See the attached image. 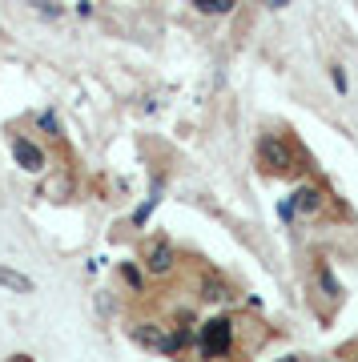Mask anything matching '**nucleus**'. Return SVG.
<instances>
[{
    "instance_id": "obj_1",
    "label": "nucleus",
    "mask_w": 358,
    "mask_h": 362,
    "mask_svg": "<svg viewBox=\"0 0 358 362\" xmlns=\"http://www.w3.org/2000/svg\"><path fill=\"white\" fill-rule=\"evenodd\" d=\"M230 346H233V322L230 318H214V322L202 326L197 350H202L205 358H221V354H230Z\"/></svg>"
},
{
    "instance_id": "obj_11",
    "label": "nucleus",
    "mask_w": 358,
    "mask_h": 362,
    "mask_svg": "<svg viewBox=\"0 0 358 362\" xmlns=\"http://www.w3.org/2000/svg\"><path fill=\"white\" fill-rule=\"evenodd\" d=\"M318 282H322V286H326V290H330V294H334V298H338V282H334V274H330V270H326V266H322V270H318Z\"/></svg>"
},
{
    "instance_id": "obj_5",
    "label": "nucleus",
    "mask_w": 358,
    "mask_h": 362,
    "mask_svg": "<svg viewBox=\"0 0 358 362\" xmlns=\"http://www.w3.org/2000/svg\"><path fill=\"white\" fill-rule=\"evenodd\" d=\"M0 286L13 290V294H33V278H25V274L13 270V266H0Z\"/></svg>"
},
{
    "instance_id": "obj_9",
    "label": "nucleus",
    "mask_w": 358,
    "mask_h": 362,
    "mask_svg": "<svg viewBox=\"0 0 358 362\" xmlns=\"http://www.w3.org/2000/svg\"><path fill=\"white\" fill-rule=\"evenodd\" d=\"M169 266H173V250H169V246H154V250H149V270H154V274H166Z\"/></svg>"
},
{
    "instance_id": "obj_4",
    "label": "nucleus",
    "mask_w": 358,
    "mask_h": 362,
    "mask_svg": "<svg viewBox=\"0 0 358 362\" xmlns=\"http://www.w3.org/2000/svg\"><path fill=\"white\" fill-rule=\"evenodd\" d=\"M294 214H322V206H326V197H322V189H314V185H302V189H294Z\"/></svg>"
},
{
    "instance_id": "obj_3",
    "label": "nucleus",
    "mask_w": 358,
    "mask_h": 362,
    "mask_svg": "<svg viewBox=\"0 0 358 362\" xmlns=\"http://www.w3.org/2000/svg\"><path fill=\"white\" fill-rule=\"evenodd\" d=\"M13 157H16V165L28 169V173L45 169V149L37 141H28V137H13Z\"/></svg>"
},
{
    "instance_id": "obj_13",
    "label": "nucleus",
    "mask_w": 358,
    "mask_h": 362,
    "mask_svg": "<svg viewBox=\"0 0 358 362\" xmlns=\"http://www.w3.org/2000/svg\"><path fill=\"white\" fill-rule=\"evenodd\" d=\"M125 282H129V286H141V274L133 270V266H125Z\"/></svg>"
},
{
    "instance_id": "obj_10",
    "label": "nucleus",
    "mask_w": 358,
    "mask_h": 362,
    "mask_svg": "<svg viewBox=\"0 0 358 362\" xmlns=\"http://www.w3.org/2000/svg\"><path fill=\"white\" fill-rule=\"evenodd\" d=\"M185 342H190V330H178V334H166V338H161V350H166V354H178Z\"/></svg>"
},
{
    "instance_id": "obj_6",
    "label": "nucleus",
    "mask_w": 358,
    "mask_h": 362,
    "mask_svg": "<svg viewBox=\"0 0 358 362\" xmlns=\"http://www.w3.org/2000/svg\"><path fill=\"white\" fill-rule=\"evenodd\" d=\"M129 338H133V342H137V346H149V350H161V330H157L154 322H141V326H133V330H129Z\"/></svg>"
},
{
    "instance_id": "obj_2",
    "label": "nucleus",
    "mask_w": 358,
    "mask_h": 362,
    "mask_svg": "<svg viewBox=\"0 0 358 362\" xmlns=\"http://www.w3.org/2000/svg\"><path fill=\"white\" fill-rule=\"evenodd\" d=\"M258 165H266V173H286L294 165V153L278 137H258Z\"/></svg>"
},
{
    "instance_id": "obj_8",
    "label": "nucleus",
    "mask_w": 358,
    "mask_h": 362,
    "mask_svg": "<svg viewBox=\"0 0 358 362\" xmlns=\"http://www.w3.org/2000/svg\"><path fill=\"white\" fill-rule=\"evenodd\" d=\"M233 4L238 0H193V8L205 16H226V13H233Z\"/></svg>"
},
{
    "instance_id": "obj_7",
    "label": "nucleus",
    "mask_w": 358,
    "mask_h": 362,
    "mask_svg": "<svg viewBox=\"0 0 358 362\" xmlns=\"http://www.w3.org/2000/svg\"><path fill=\"white\" fill-rule=\"evenodd\" d=\"M202 290H205V302H230V298H233V290L221 282V278H205Z\"/></svg>"
},
{
    "instance_id": "obj_12",
    "label": "nucleus",
    "mask_w": 358,
    "mask_h": 362,
    "mask_svg": "<svg viewBox=\"0 0 358 362\" xmlns=\"http://www.w3.org/2000/svg\"><path fill=\"white\" fill-rule=\"evenodd\" d=\"M330 81H334V89H338V93H346V73H342V65L330 69Z\"/></svg>"
}]
</instances>
